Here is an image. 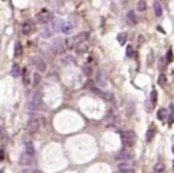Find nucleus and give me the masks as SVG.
<instances>
[{
    "instance_id": "nucleus-1",
    "label": "nucleus",
    "mask_w": 174,
    "mask_h": 173,
    "mask_svg": "<svg viewBox=\"0 0 174 173\" xmlns=\"http://www.w3.org/2000/svg\"><path fill=\"white\" fill-rule=\"evenodd\" d=\"M122 139H123V142L128 146V147H132L136 142V135L132 130H128L125 133H123L122 135Z\"/></svg>"
},
{
    "instance_id": "nucleus-2",
    "label": "nucleus",
    "mask_w": 174,
    "mask_h": 173,
    "mask_svg": "<svg viewBox=\"0 0 174 173\" xmlns=\"http://www.w3.org/2000/svg\"><path fill=\"white\" fill-rule=\"evenodd\" d=\"M51 20V15L47 11V10H42L37 16H36V22L38 24H47Z\"/></svg>"
},
{
    "instance_id": "nucleus-3",
    "label": "nucleus",
    "mask_w": 174,
    "mask_h": 173,
    "mask_svg": "<svg viewBox=\"0 0 174 173\" xmlns=\"http://www.w3.org/2000/svg\"><path fill=\"white\" fill-rule=\"evenodd\" d=\"M26 129L28 131L31 133V134H35L37 133L38 129H39V121L37 118H31L28 121V124H26Z\"/></svg>"
},
{
    "instance_id": "nucleus-4",
    "label": "nucleus",
    "mask_w": 174,
    "mask_h": 173,
    "mask_svg": "<svg viewBox=\"0 0 174 173\" xmlns=\"http://www.w3.org/2000/svg\"><path fill=\"white\" fill-rule=\"evenodd\" d=\"M131 157H132L131 153H129L127 150H121V152L116 155V159H117V160H121V161H128Z\"/></svg>"
},
{
    "instance_id": "nucleus-5",
    "label": "nucleus",
    "mask_w": 174,
    "mask_h": 173,
    "mask_svg": "<svg viewBox=\"0 0 174 173\" xmlns=\"http://www.w3.org/2000/svg\"><path fill=\"white\" fill-rule=\"evenodd\" d=\"M73 30H74V26L69 23V22L62 23V26H61V31H62V33H65V35H70V33L73 32Z\"/></svg>"
},
{
    "instance_id": "nucleus-6",
    "label": "nucleus",
    "mask_w": 174,
    "mask_h": 173,
    "mask_svg": "<svg viewBox=\"0 0 174 173\" xmlns=\"http://www.w3.org/2000/svg\"><path fill=\"white\" fill-rule=\"evenodd\" d=\"M97 82L99 85H106L107 82V75H106V72L105 71H99L98 74H97Z\"/></svg>"
},
{
    "instance_id": "nucleus-7",
    "label": "nucleus",
    "mask_w": 174,
    "mask_h": 173,
    "mask_svg": "<svg viewBox=\"0 0 174 173\" xmlns=\"http://www.w3.org/2000/svg\"><path fill=\"white\" fill-rule=\"evenodd\" d=\"M87 44L85 43V42H81V43H78L75 44V47H74V50H75L76 54H83V53H86L87 51Z\"/></svg>"
},
{
    "instance_id": "nucleus-8",
    "label": "nucleus",
    "mask_w": 174,
    "mask_h": 173,
    "mask_svg": "<svg viewBox=\"0 0 174 173\" xmlns=\"http://www.w3.org/2000/svg\"><path fill=\"white\" fill-rule=\"evenodd\" d=\"M87 38H88V33H87V32H80V33L76 35L75 37H73V41H74L75 44H78V43L85 42Z\"/></svg>"
},
{
    "instance_id": "nucleus-9",
    "label": "nucleus",
    "mask_w": 174,
    "mask_h": 173,
    "mask_svg": "<svg viewBox=\"0 0 174 173\" xmlns=\"http://www.w3.org/2000/svg\"><path fill=\"white\" fill-rule=\"evenodd\" d=\"M22 30H23L24 35H30V33H32V32H33L35 28H33V25H32L30 22H26V23L23 24V28H22Z\"/></svg>"
},
{
    "instance_id": "nucleus-10",
    "label": "nucleus",
    "mask_w": 174,
    "mask_h": 173,
    "mask_svg": "<svg viewBox=\"0 0 174 173\" xmlns=\"http://www.w3.org/2000/svg\"><path fill=\"white\" fill-rule=\"evenodd\" d=\"M33 63H35L36 68H37L39 72H44V71H46V63L43 62V60H42V59L36 57V59L33 60Z\"/></svg>"
},
{
    "instance_id": "nucleus-11",
    "label": "nucleus",
    "mask_w": 174,
    "mask_h": 173,
    "mask_svg": "<svg viewBox=\"0 0 174 173\" xmlns=\"http://www.w3.org/2000/svg\"><path fill=\"white\" fill-rule=\"evenodd\" d=\"M25 154L29 155V157L35 155V147H33L32 142H26V144H25Z\"/></svg>"
},
{
    "instance_id": "nucleus-12",
    "label": "nucleus",
    "mask_w": 174,
    "mask_h": 173,
    "mask_svg": "<svg viewBox=\"0 0 174 173\" xmlns=\"http://www.w3.org/2000/svg\"><path fill=\"white\" fill-rule=\"evenodd\" d=\"M127 17H128V20L130 22V24L135 25V24L137 23V16H136V13H135V11H132V10L129 11Z\"/></svg>"
},
{
    "instance_id": "nucleus-13",
    "label": "nucleus",
    "mask_w": 174,
    "mask_h": 173,
    "mask_svg": "<svg viewBox=\"0 0 174 173\" xmlns=\"http://www.w3.org/2000/svg\"><path fill=\"white\" fill-rule=\"evenodd\" d=\"M154 12H155L156 17L162 16V6H161V4H160L158 0L154 2Z\"/></svg>"
},
{
    "instance_id": "nucleus-14",
    "label": "nucleus",
    "mask_w": 174,
    "mask_h": 173,
    "mask_svg": "<svg viewBox=\"0 0 174 173\" xmlns=\"http://www.w3.org/2000/svg\"><path fill=\"white\" fill-rule=\"evenodd\" d=\"M11 75L13 77V78H18L19 75H20V67L15 63L13 66H12V69H11Z\"/></svg>"
},
{
    "instance_id": "nucleus-15",
    "label": "nucleus",
    "mask_w": 174,
    "mask_h": 173,
    "mask_svg": "<svg viewBox=\"0 0 174 173\" xmlns=\"http://www.w3.org/2000/svg\"><path fill=\"white\" fill-rule=\"evenodd\" d=\"M22 53H23V47H22L20 42H16V44H15V56L16 57H18V56L22 55Z\"/></svg>"
},
{
    "instance_id": "nucleus-16",
    "label": "nucleus",
    "mask_w": 174,
    "mask_h": 173,
    "mask_svg": "<svg viewBox=\"0 0 174 173\" xmlns=\"http://www.w3.org/2000/svg\"><path fill=\"white\" fill-rule=\"evenodd\" d=\"M117 39H118V43H119L121 46L125 44V42H127V39H128L127 32H122V33H119V35L117 36Z\"/></svg>"
},
{
    "instance_id": "nucleus-17",
    "label": "nucleus",
    "mask_w": 174,
    "mask_h": 173,
    "mask_svg": "<svg viewBox=\"0 0 174 173\" xmlns=\"http://www.w3.org/2000/svg\"><path fill=\"white\" fill-rule=\"evenodd\" d=\"M147 10V1L145 0H140L137 2V11L140 12H144Z\"/></svg>"
},
{
    "instance_id": "nucleus-18",
    "label": "nucleus",
    "mask_w": 174,
    "mask_h": 173,
    "mask_svg": "<svg viewBox=\"0 0 174 173\" xmlns=\"http://www.w3.org/2000/svg\"><path fill=\"white\" fill-rule=\"evenodd\" d=\"M65 47H66V49H74V47H75V43H74V41H73V38H66L65 39Z\"/></svg>"
},
{
    "instance_id": "nucleus-19",
    "label": "nucleus",
    "mask_w": 174,
    "mask_h": 173,
    "mask_svg": "<svg viewBox=\"0 0 174 173\" xmlns=\"http://www.w3.org/2000/svg\"><path fill=\"white\" fill-rule=\"evenodd\" d=\"M166 82H167L166 75H165L163 73H161V74L159 75V78H158V84H159L160 86H165V85H166Z\"/></svg>"
},
{
    "instance_id": "nucleus-20",
    "label": "nucleus",
    "mask_w": 174,
    "mask_h": 173,
    "mask_svg": "<svg viewBox=\"0 0 174 173\" xmlns=\"http://www.w3.org/2000/svg\"><path fill=\"white\" fill-rule=\"evenodd\" d=\"M166 117H167V110L166 109H160L158 111V118H159L160 121H163Z\"/></svg>"
},
{
    "instance_id": "nucleus-21",
    "label": "nucleus",
    "mask_w": 174,
    "mask_h": 173,
    "mask_svg": "<svg viewBox=\"0 0 174 173\" xmlns=\"http://www.w3.org/2000/svg\"><path fill=\"white\" fill-rule=\"evenodd\" d=\"M150 102H151V105H155L156 102H158V92L155 91V90H153L150 93Z\"/></svg>"
},
{
    "instance_id": "nucleus-22",
    "label": "nucleus",
    "mask_w": 174,
    "mask_h": 173,
    "mask_svg": "<svg viewBox=\"0 0 174 173\" xmlns=\"http://www.w3.org/2000/svg\"><path fill=\"white\" fill-rule=\"evenodd\" d=\"M154 171H155L156 173H163V171H165V165L161 164V162L156 164L155 167H154Z\"/></svg>"
},
{
    "instance_id": "nucleus-23",
    "label": "nucleus",
    "mask_w": 174,
    "mask_h": 173,
    "mask_svg": "<svg viewBox=\"0 0 174 173\" xmlns=\"http://www.w3.org/2000/svg\"><path fill=\"white\" fill-rule=\"evenodd\" d=\"M39 81H41V74L37 73V72H35L33 73V81H32L33 86H37L38 84H39Z\"/></svg>"
},
{
    "instance_id": "nucleus-24",
    "label": "nucleus",
    "mask_w": 174,
    "mask_h": 173,
    "mask_svg": "<svg viewBox=\"0 0 174 173\" xmlns=\"http://www.w3.org/2000/svg\"><path fill=\"white\" fill-rule=\"evenodd\" d=\"M154 134H155V129L154 128H149L148 131H147V135H145L147 141H150L151 139H153V136H154Z\"/></svg>"
},
{
    "instance_id": "nucleus-25",
    "label": "nucleus",
    "mask_w": 174,
    "mask_h": 173,
    "mask_svg": "<svg viewBox=\"0 0 174 173\" xmlns=\"http://www.w3.org/2000/svg\"><path fill=\"white\" fill-rule=\"evenodd\" d=\"M127 56L128 57H134L135 56V50H134L132 46H128L127 47Z\"/></svg>"
},
{
    "instance_id": "nucleus-26",
    "label": "nucleus",
    "mask_w": 174,
    "mask_h": 173,
    "mask_svg": "<svg viewBox=\"0 0 174 173\" xmlns=\"http://www.w3.org/2000/svg\"><path fill=\"white\" fill-rule=\"evenodd\" d=\"M119 170H121V173H135L134 170H131V168H129V167L123 165H119Z\"/></svg>"
},
{
    "instance_id": "nucleus-27",
    "label": "nucleus",
    "mask_w": 174,
    "mask_h": 173,
    "mask_svg": "<svg viewBox=\"0 0 174 173\" xmlns=\"http://www.w3.org/2000/svg\"><path fill=\"white\" fill-rule=\"evenodd\" d=\"M83 72L86 74V75H91L92 74V68L88 66V64H85L83 67Z\"/></svg>"
},
{
    "instance_id": "nucleus-28",
    "label": "nucleus",
    "mask_w": 174,
    "mask_h": 173,
    "mask_svg": "<svg viewBox=\"0 0 174 173\" xmlns=\"http://www.w3.org/2000/svg\"><path fill=\"white\" fill-rule=\"evenodd\" d=\"M173 51L172 50H168V53H167V61L168 62H172L173 61Z\"/></svg>"
},
{
    "instance_id": "nucleus-29",
    "label": "nucleus",
    "mask_w": 174,
    "mask_h": 173,
    "mask_svg": "<svg viewBox=\"0 0 174 173\" xmlns=\"http://www.w3.org/2000/svg\"><path fill=\"white\" fill-rule=\"evenodd\" d=\"M4 159V150H0V160Z\"/></svg>"
},
{
    "instance_id": "nucleus-30",
    "label": "nucleus",
    "mask_w": 174,
    "mask_h": 173,
    "mask_svg": "<svg viewBox=\"0 0 174 173\" xmlns=\"http://www.w3.org/2000/svg\"><path fill=\"white\" fill-rule=\"evenodd\" d=\"M1 133H2V126H0V134H1Z\"/></svg>"
},
{
    "instance_id": "nucleus-31",
    "label": "nucleus",
    "mask_w": 174,
    "mask_h": 173,
    "mask_svg": "<svg viewBox=\"0 0 174 173\" xmlns=\"http://www.w3.org/2000/svg\"><path fill=\"white\" fill-rule=\"evenodd\" d=\"M172 152H173V154H174V146L172 147Z\"/></svg>"
},
{
    "instance_id": "nucleus-32",
    "label": "nucleus",
    "mask_w": 174,
    "mask_h": 173,
    "mask_svg": "<svg viewBox=\"0 0 174 173\" xmlns=\"http://www.w3.org/2000/svg\"><path fill=\"white\" fill-rule=\"evenodd\" d=\"M0 173H4V171H2V170H0Z\"/></svg>"
}]
</instances>
